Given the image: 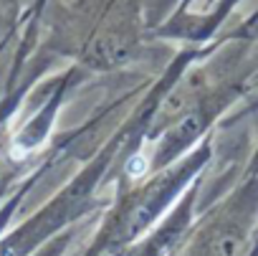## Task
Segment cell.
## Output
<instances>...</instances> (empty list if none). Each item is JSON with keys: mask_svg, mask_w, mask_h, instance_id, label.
<instances>
[{"mask_svg": "<svg viewBox=\"0 0 258 256\" xmlns=\"http://www.w3.org/2000/svg\"><path fill=\"white\" fill-rule=\"evenodd\" d=\"M258 228V180L230 195L190 238L180 256H243Z\"/></svg>", "mask_w": 258, "mask_h": 256, "instance_id": "6da1fadb", "label": "cell"}, {"mask_svg": "<svg viewBox=\"0 0 258 256\" xmlns=\"http://www.w3.org/2000/svg\"><path fill=\"white\" fill-rule=\"evenodd\" d=\"M177 233H180V228H175L172 233H170V231H165V233L160 231L155 241H162V243L167 246V241H170V236H172V238H177ZM145 256H160V243H150V246L145 248Z\"/></svg>", "mask_w": 258, "mask_h": 256, "instance_id": "7a4b0ae2", "label": "cell"}, {"mask_svg": "<svg viewBox=\"0 0 258 256\" xmlns=\"http://www.w3.org/2000/svg\"><path fill=\"white\" fill-rule=\"evenodd\" d=\"M61 248H63V241H53V243H51L46 251H41L38 256H58V253H61Z\"/></svg>", "mask_w": 258, "mask_h": 256, "instance_id": "3957f363", "label": "cell"}]
</instances>
